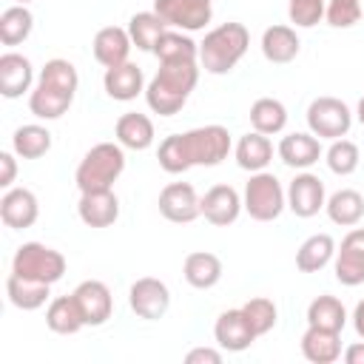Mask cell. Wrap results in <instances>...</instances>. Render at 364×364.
Returning a JSON list of instances; mask_svg holds the SVG:
<instances>
[{
    "mask_svg": "<svg viewBox=\"0 0 364 364\" xmlns=\"http://www.w3.org/2000/svg\"><path fill=\"white\" fill-rule=\"evenodd\" d=\"M213 338H216V344H219L222 350H228V353H242V350H247L259 336H256V330L250 327V321H247V316L242 313V307H233V310L219 313V318H216V324H213Z\"/></svg>",
    "mask_w": 364,
    "mask_h": 364,
    "instance_id": "9a60e30c",
    "label": "cell"
},
{
    "mask_svg": "<svg viewBox=\"0 0 364 364\" xmlns=\"http://www.w3.org/2000/svg\"><path fill=\"white\" fill-rule=\"evenodd\" d=\"M154 11L179 31H199L213 17V3L205 0H154Z\"/></svg>",
    "mask_w": 364,
    "mask_h": 364,
    "instance_id": "9c48e42d",
    "label": "cell"
},
{
    "mask_svg": "<svg viewBox=\"0 0 364 364\" xmlns=\"http://www.w3.org/2000/svg\"><path fill=\"white\" fill-rule=\"evenodd\" d=\"M74 102V94L68 91H60L54 85H46V82H37L28 94V111L37 117V119H60Z\"/></svg>",
    "mask_w": 364,
    "mask_h": 364,
    "instance_id": "83f0119b",
    "label": "cell"
},
{
    "mask_svg": "<svg viewBox=\"0 0 364 364\" xmlns=\"http://www.w3.org/2000/svg\"><path fill=\"white\" fill-rule=\"evenodd\" d=\"M247 117H250L253 131L267 134V136L282 134L284 125H287V108H284V102L276 100V97H259V100L250 105V114H247Z\"/></svg>",
    "mask_w": 364,
    "mask_h": 364,
    "instance_id": "d6a6232c",
    "label": "cell"
},
{
    "mask_svg": "<svg viewBox=\"0 0 364 364\" xmlns=\"http://www.w3.org/2000/svg\"><path fill=\"white\" fill-rule=\"evenodd\" d=\"M114 134H117V142L122 148H131V151H145L154 145V122L151 117L139 114V111H125L117 125H114Z\"/></svg>",
    "mask_w": 364,
    "mask_h": 364,
    "instance_id": "cb8c5ba5",
    "label": "cell"
},
{
    "mask_svg": "<svg viewBox=\"0 0 364 364\" xmlns=\"http://www.w3.org/2000/svg\"><path fill=\"white\" fill-rule=\"evenodd\" d=\"M205 3H213V0H205Z\"/></svg>",
    "mask_w": 364,
    "mask_h": 364,
    "instance_id": "f907efd6",
    "label": "cell"
},
{
    "mask_svg": "<svg viewBox=\"0 0 364 364\" xmlns=\"http://www.w3.org/2000/svg\"><path fill=\"white\" fill-rule=\"evenodd\" d=\"M299 48H301V40L293 26L279 23V26L264 28V34H262V54L267 63H276V65L293 63L299 57Z\"/></svg>",
    "mask_w": 364,
    "mask_h": 364,
    "instance_id": "7402d4cb",
    "label": "cell"
},
{
    "mask_svg": "<svg viewBox=\"0 0 364 364\" xmlns=\"http://www.w3.org/2000/svg\"><path fill=\"white\" fill-rule=\"evenodd\" d=\"M31 28H34V14L20 3L9 6L0 14V43L3 46H20L23 40H28Z\"/></svg>",
    "mask_w": 364,
    "mask_h": 364,
    "instance_id": "8d00e7d4",
    "label": "cell"
},
{
    "mask_svg": "<svg viewBox=\"0 0 364 364\" xmlns=\"http://www.w3.org/2000/svg\"><path fill=\"white\" fill-rule=\"evenodd\" d=\"M199 199L196 196V188L191 182H168L162 191H159V213L168 219V222H176V225H188L193 222L196 216H202V208H199Z\"/></svg>",
    "mask_w": 364,
    "mask_h": 364,
    "instance_id": "8fae6325",
    "label": "cell"
},
{
    "mask_svg": "<svg viewBox=\"0 0 364 364\" xmlns=\"http://www.w3.org/2000/svg\"><path fill=\"white\" fill-rule=\"evenodd\" d=\"M77 213H80L82 225H88V228H111L119 219V199L111 188L88 191V193H80Z\"/></svg>",
    "mask_w": 364,
    "mask_h": 364,
    "instance_id": "d6986e66",
    "label": "cell"
},
{
    "mask_svg": "<svg viewBox=\"0 0 364 364\" xmlns=\"http://www.w3.org/2000/svg\"><path fill=\"white\" fill-rule=\"evenodd\" d=\"M353 125V111L338 97H316L307 105V128L318 139H341Z\"/></svg>",
    "mask_w": 364,
    "mask_h": 364,
    "instance_id": "52a82bcc",
    "label": "cell"
},
{
    "mask_svg": "<svg viewBox=\"0 0 364 364\" xmlns=\"http://www.w3.org/2000/svg\"><path fill=\"white\" fill-rule=\"evenodd\" d=\"M48 287L46 282H34V279H26L20 273H9L6 279V296L9 301L17 307V310H40L46 301H48Z\"/></svg>",
    "mask_w": 364,
    "mask_h": 364,
    "instance_id": "f1b7e54d",
    "label": "cell"
},
{
    "mask_svg": "<svg viewBox=\"0 0 364 364\" xmlns=\"http://www.w3.org/2000/svg\"><path fill=\"white\" fill-rule=\"evenodd\" d=\"M344 361L347 364H364V341H355L344 350Z\"/></svg>",
    "mask_w": 364,
    "mask_h": 364,
    "instance_id": "bcb514c9",
    "label": "cell"
},
{
    "mask_svg": "<svg viewBox=\"0 0 364 364\" xmlns=\"http://www.w3.org/2000/svg\"><path fill=\"white\" fill-rule=\"evenodd\" d=\"M11 151L23 159H40L51 151V131L46 125H37V122L20 125L11 136Z\"/></svg>",
    "mask_w": 364,
    "mask_h": 364,
    "instance_id": "836d02e7",
    "label": "cell"
},
{
    "mask_svg": "<svg viewBox=\"0 0 364 364\" xmlns=\"http://www.w3.org/2000/svg\"><path fill=\"white\" fill-rule=\"evenodd\" d=\"M182 276L191 287L196 290H210L219 284L222 279V259L210 250H193L185 256V264H182Z\"/></svg>",
    "mask_w": 364,
    "mask_h": 364,
    "instance_id": "603a6c76",
    "label": "cell"
},
{
    "mask_svg": "<svg viewBox=\"0 0 364 364\" xmlns=\"http://www.w3.org/2000/svg\"><path fill=\"white\" fill-rule=\"evenodd\" d=\"M327 216L333 225H341V228H355L361 219H364V196L353 188H341L336 191L330 199H327Z\"/></svg>",
    "mask_w": 364,
    "mask_h": 364,
    "instance_id": "4dcf8cb0",
    "label": "cell"
},
{
    "mask_svg": "<svg viewBox=\"0 0 364 364\" xmlns=\"http://www.w3.org/2000/svg\"><path fill=\"white\" fill-rule=\"evenodd\" d=\"M333 270L344 287L364 284V228H353L341 239V247H336Z\"/></svg>",
    "mask_w": 364,
    "mask_h": 364,
    "instance_id": "4fadbf2b",
    "label": "cell"
},
{
    "mask_svg": "<svg viewBox=\"0 0 364 364\" xmlns=\"http://www.w3.org/2000/svg\"><path fill=\"white\" fill-rule=\"evenodd\" d=\"M287 208L299 216V219H310L316 216L324 205H327V191H324V182L310 173V171H301L290 179L287 185Z\"/></svg>",
    "mask_w": 364,
    "mask_h": 364,
    "instance_id": "30bf717a",
    "label": "cell"
},
{
    "mask_svg": "<svg viewBox=\"0 0 364 364\" xmlns=\"http://www.w3.org/2000/svg\"><path fill=\"white\" fill-rule=\"evenodd\" d=\"M128 304L131 310L145 318V321H156L168 313L171 307V290L162 279H154V276H142L131 284L128 290Z\"/></svg>",
    "mask_w": 364,
    "mask_h": 364,
    "instance_id": "ba28073f",
    "label": "cell"
},
{
    "mask_svg": "<svg viewBox=\"0 0 364 364\" xmlns=\"http://www.w3.org/2000/svg\"><path fill=\"white\" fill-rule=\"evenodd\" d=\"M279 159L287 165V168H296V171H307L310 165L318 162L321 156V139L310 131H296V134H284L279 148H276Z\"/></svg>",
    "mask_w": 364,
    "mask_h": 364,
    "instance_id": "e0dca14e",
    "label": "cell"
},
{
    "mask_svg": "<svg viewBox=\"0 0 364 364\" xmlns=\"http://www.w3.org/2000/svg\"><path fill=\"white\" fill-rule=\"evenodd\" d=\"M242 205L250 213V219H256V222H273L287 208V193H284L282 182L276 179V173L256 171V173H250L247 185H245Z\"/></svg>",
    "mask_w": 364,
    "mask_h": 364,
    "instance_id": "277c9868",
    "label": "cell"
},
{
    "mask_svg": "<svg viewBox=\"0 0 364 364\" xmlns=\"http://www.w3.org/2000/svg\"><path fill=\"white\" fill-rule=\"evenodd\" d=\"M14 3H20V6H26V3H31V0H14Z\"/></svg>",
    "mask_w": 364,
    "mask_h": 364,
    "instance_id": "681fc988",
    "label": "cell"
},
{
    "mask_svg": "<svg viewBox=\"0 0 364 364\" xmlns=\"http://www.w3.org/2000/svg\"><path fill=\"white\" fill-rule=\"evenodd\" d=\"M307 324L310 327H321V330H333L341 333L347 324V310L336 296H316L307 304Z\"/></svg>",
    "mask_w": 364,
    "mask_h": 364,
    "instance_id": "e575fe53",
    "label": "cell"
},
{
    "mask_svg": "<svg viewBox=\"0 0 364 364\" xmlns=\"http://www.w3.org/2000/svg\"><path fill=\"white\" fill-rule=\"evenodd\" d=\"M31 82H34V65L28 57L17 51L0 54V94L6 100L23 97L26 91H31Z\"/></svg>",
    "mask_w": 364,
    "mask_h": 364,
    "instance_id": "ac0fdd59",
    "label": "cell"
},
{
    "mask_svg": "<svg viewBox=\"0 0 364 364\" xmlns=\"http://www.w3.org/2000/svg\"><path fill=\"white\" fill-rule=\"evenodd\" d=\"M14 176H17V159H14V154L3 151L0 154V188H11Z\"/></svg>",
    "mask_w": 364,
    "mask_h": 364,
    "instance_id": "ee69618b",
    "label": "cell"
},
{
    "mask_svg": "<svg viewBox=\"0 0 364 364\" xmlns=\"http://www.w3.org/2000/svg\"><path fill=\"white\" fill-rule=\"evenodd\" d=\"M324 156H327V168H330L333 173H338V176L355 173V168H358V162H361L358 145H355L353 139H344V136H341V139H333Z\"/></svg>",
    "mask_w": 364,
    "mask_h": 364,
    "instance_id": "f35d334b",
    "label": "cell"
},
{
    "mask_svg": "<svg viewBox=\"0 0 364 364\" xmlns=\"http://www.w3.org/2000/svg\"><path fill=\"white\" fill-rule=\"evenodd\" d=\"M11 270L26 279H34V282L54 284L65 273V256L43 242H26L17 247V253L11 259Z\"/></svg>",
    "mask_w": 364,
    "mask_h": 364,
    "instance_id": "5b68a950",
    "label": "cell"
},
{
    "mask_svg": "<svg viewBox=\"0 0 364 364\" xmlns=\"http://www.w3.org/2000/svg\"><path fill=\"white\" fill-rule=\"evenodd\" d=\"M122 171H125V151H122V145L119 142H97L80 159V165L74 171V182H77L80 193L108 191V188H114V182L119 179Z\"/></svg>",
    "mask_w": 364,
    "mask_h": 364,
    "instance_id": "3957f363",
    "label": "cell"
},
{
    "mask_svg": "<svg viewBox=\"0 0 364 364\" xmlns=\"http://www.w3.org/2000/svg\"><path fill=\"white\" fill-rule=\"evenodd\" d=\"M102 88L111 100L117 102H131L136 100L142 91H145V74L136 63H122V65H114V68H105V77H102Z\"/></svg>",
    "mask_w": 364,
    "mask_h": 364,
    "instance_id": "44dd1931",
    "label": "cell"
},
{
    "mask_svg": "<svg viewBox=\"0 0 364 364\" xmlns=\"http://www.w3.org/2000/svg\"><path fill=\"white\" fill-rule=\"evenodd\" d=\"M71 296L77 299V307H80V313H82L85 327H100V324H105V321L111 318V313H114V296H111L108 284L100 282V279H85V282H80Z\"/></svg>",
    "mask_w": 364,
    "mask_h": 364,
    "instance_id": "7c38bea8",
    "label": "cell"
},
{
    "mask_svg": "<svg viewBox=\"0 0 364 364\" xmlns=\"http://www.w3.org/2000/svg\"><path fill=\"white\" fill-rule=\"evenodd\" d=\"M333 259H336V239L330 233H313L296 250V267L301 273H318Z\"/></svg>",
    "mask_w": 364,
    "mask_h": 364,
    "instance_id": "4316f807",
    "label": "cell"
},
{
    "mask_svg": "<svg viewBox=\"0 0 364 364\" xmlns=\"http://www.w3.org/2000/svg\"><path fill=\"white\" fill-rule=\"evenodd\" d=\"M199 208H202V216L216 225V228H228L239 219L242 213V196L233 185H213L205 191V196L199 199Z\"/></svg>",
    "mask_w": 364,
    "mask_h": 364,
    "instance_id": "5bb4252c",
    "label": "cell"
},
{
    "mask_svg": "<svg viewBox=\"0 0 364 364\" xmlns=\"http://www.w3.org/2000/svg\"><path fill=\"white\" fill-rule=\"evenodd\" d=\"M188 364H219L222 361V353L213 350V347H193L188 355H185Z\"/></svg>",
    "mask_w": 364,
    "mask_h": 364,
    "instance_id": "f6af8a7d",
    "label": "cell"
},
{
    "mask_svg": "<svg viewBox=\"0 0 364 364\" xmlns=\"http://www.w3.org/2000/svg\"><path fill=\"white\" fill-rule=\"evenodd\" d=\"M242 313L247 316V321H250V327L256 330V336L270 333V330L276 327V321H279L276 304H273L270 299H264V296H256V299L245 301V304H242Z\"/></svg>",
    "mask_w": 364,
    "mask_h": 364,
    "instance_id": "ab89813d",
    "label": "cell"
},
{
    "mask_svg": "<svg viewBox=\"0 0 364 364\" xmlns=\"http://www.w3.org/2000/svg\"><path fill=\"white\" fill-rule=\"evenodd\" d=\"M324 3L327 0H290L287 3V17L299 28H313L324 17Z\"/></svg>",
    "mask_w": 364,
    "mask_h": 364,
    "instance_id": "7bdbcfd3",
    "label": "cell"
},
{
    "mask_svg": "<svg viewBox=\"0 0 364 364\" xmlns=\"http://www.w3.org/2000/svg\"><path fill=\"white\" fill-rule=\"evenodd\" d=\"M156 159H159V168L165 173H185L191 168L188 156H185V145H182V134H171L159 142V151H156Z\"/></svg>",
    "mask_w": 364,
    "mask_h": 364,
    "instance_id": "60d3db41",
    "label": "cell"
},
{
    "mask_svg": "<svg viewBox=\"0 0 364 364\" xmlns=\"http://www.w3.org/2000/svg\"><path fill=\"white\" fill-rule=\"evenodd\" d=\"M301 355L313 364H333L341 358V333L310 327L301 336Z\"/></svg>",
    "mask_w": 364,
    "mask_h": 364,
    "instance_id": "d4e9b609",
    "label": "cell"
},
{
    "mask_svg": "<svg viewBox=\"0 0 364 364\" xmlns=\"http://www.w3.org/2000/svg\"><path fill=\"white\" fill-rule=\"evenodd\" d=\"M168 31V23L156 14V11H136L131 20H128V34H131V43L139 48V51H154V46L159 43V37Z\"/></svg>",
    "mask_w": 364,
    "mask_h": 364,
    "instance_id": "d590c367",
    "label": "cell"
},
{
    "mask_svg": "<svg viewBox=\"0 0 364 364\" xmlns=\"http://www.w3.org/2000/svg\"><path fill=\"white\" fill-rule=\"evenodd\" d=\"M37 82H46V85H54V88H60V91L77 94L80 77H77L74 63H68V60H63V57H54V60H48V63L40 68Z\"/></svg>",
    "mask_w": 364,
    "mask_h": 364,
    "instance_id": "74e56055",
    "label": "cell"
},
{
    "mask_svg": "<svg viewBox=\"0 0 364 364\" xmlns=\"http://www.w3.org/2000/svg\"><path fill=\"white\" fill-rule=\"evenodd\" d=\"M355 117H358V122L364 125V97L358 100V105H355Z\"/></svg>",
    "mask_w": 364,
    "mask_h": 364,
    "instance_id": "c3c4849f",
    "label": "cell"
},
{
    "mask_svg": "<svg viewBox=\"0 0 364 364\" xmlns=\"http://www.w3.org/2000/svg\"><path fill=\"white\" fill-rule=\"evenodd\" d=\"M199 82V63H159V71L145 85V102L159 117H173L188 102Z\"/></svg>",
    "mask_w": 364,
    "mask_h": 364,
    "instance_id": "6da1fadb",
    "label": "cell"
},
{
    "mask_svg": "<svg viewBox=\"0 0 364 364\" xmlns=\"http://www.w3.org/2000/svg\"><path fill=\"white\" fill-rule=\"evenodd\" d=\"M40 216V202L34 191L28 188H9L0 199V219L11 230H26L37 222Z\"/></svg>",
    "mask_w": 364,
    "mask_h": 364,
    "instance_id": "2e32d148",
    "label": "cell"
},
{
    "mask_svg": "<svg viewBox=\"0 0 364 364\" xmlns=\"http://www.w3.org/2000/svg\"><path fill=\"white\" fill-rule=\"evenodd\" d=\"M353 327H355V333H358V338H364V299L355 304V310H353Z\"/></svg>",
    "mask_w": 364,
    "mask_h": 364,
    "instance_id": "7dc6e473",
    "label": "cell"
},
{
    "mask_svg": "<svg viewBox=\"0 0 364 364\" xmlns=\"http://www.w3.org/2000/svg\"><path fill=\"white\" fill-rule=\"evenodd\" d=\"M46 324L51 333H60V336H74L85 327L82 321V313L77 307V299L74 296H57L48 301V310H46Z\"/></svg>",
    "mask_w": 364,
    "mask_h": 364,
    "instance_id": "f546056e",
    "label": "cell"
},
{
    "mask_svg": "<svg viewBox=\"0 0 364 364\" xmlns=\"http://www.w3.org/2000/svg\"><path fill=\"white\" fill-rule=\"evenodd\" d=\"M94 60L102 65V68H114V65H122L128 63V54L134 48L131 43V34L128 28H119V26H105L94 34Z\"/></svg>",
    "mask_w": 364,
    "mask_h": 364,
    "instance_id": "ffe728a7",
    "label": "cell"
},
{
    "mask_svg": "<svg viewBox=\"0 0 364 364\" xmlns=\"http://www.w3.org/2000/svg\"><path fill=\"white\" fill-rule=\"evenodd\" d=\"M182 145H185V156L193 165H205L213 168L222 159H228L233 142H230V131L225 125H199L182 134Z\"/></svg>",
    "mask_w": 364,
    "mask_h": 364,
    "instance_id": "8992f818",
    "label": "cell"
},
{
    "mask_svg": "<svg viewBox=\"0 0 364 364\" xmlns=\"http://www.w3.org/2000/svg\"><path fill=\"white\" fill-rule=\"evenodd\" d=\"M364 0H327L324 3V20L333 28H350L361 20Z\"/></svg>",
    "mask_w": 364,
    "mask_h": 364,
    "instance_id": "b9f144b4",
    "label": "cell"
},
{
    "mask_svg": "<svg viewBox=\"0 0 364 364\" xmlns=\"http://www.w3.org/2000/svg\"><path fill=\"white\" fill-rule=\"evenodd\" d=\"M250 34L242 23H222L205 34L199 43V65L208 74H228L247 54Z\"/></svg>",
    "mask_w": 364,
    "mask_h": 364,
    "instance_id": "7a4b0ae2",
    "label": "cell"
},
{
    "mask_svg": "<svg viewBox=\"0 0 364 364\" xmlns=\"http://www.w3.org/2000/svg\"><path fill=\"white\" fill-rule=\"evenodd\" d=\"M233 154H236V162H239L242 171L256 173V171H264L270 165V159H273V142H270L267 134L250 131V134L239 136Z\"/></svg>",
    "mask_w": 364,
    "mask_h": 364,
    "instance_id": "484cf974",
    "label": "cell"
},
{
    "mask_svg": "<svg viewBox=\"0 0 364 364\" xmlns=\"http://www.w3.org/2000/svg\"><path fill=\"white\" fill-rule=\"evenodd\" d=\"M159 63H199V43H193L179 28H168L154 46Z\"/></svg>",
    "mask_w": 364,
    "mask_h": 364,
    "instance_id": "1f68e13d",
    "label": "cell"
}]
</instances>
